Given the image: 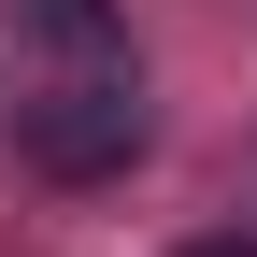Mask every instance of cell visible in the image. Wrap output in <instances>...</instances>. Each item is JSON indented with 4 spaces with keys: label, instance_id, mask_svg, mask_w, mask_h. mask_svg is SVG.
<instances>
[{
    "label": "cell",
    "instance_id": "1",
    "mask_svg": "<svg viewBox=\"0 0 257 257\" xmlns=\"http://www.w3.org/2000/svg\"><path fill=\"white\" fill-rule=\"evenodd\" d=\"M15 157L43 186H100L143 157V86L128 72H72V86H43V100H15Z\"/></svg>",
    "mask_w": 257,
    "mask_h": 257
},
{
    "label": "cell",
    "instance_id": "2",
    "mask_svg": "<svg viewBox=\"0 0 257 257\" xmlns=\"http://www.w3.org/2000/svg\"><path fill=\"white\" fill-rule=\"evenodd\" d=\"M15 15H29V29H57V43H100V15H114V0H15Z\"/></svg>",
    "mask_w": 257,
    "mask_h": 257
},
{
    "label": "cell",
    "instance_id": "3",
    "mask_svg": "<svg viewBox=\"0 0 257 257\" xmlns=\"http://www.w3.org/2000/svg\"><path fill=\"white\" fill-rule=\"evenodd\" d=\"M186 257H257V243H186Z\"/></svg>",
    "mask_w": 257,
    "mask_h": 257
}]
</instances>
